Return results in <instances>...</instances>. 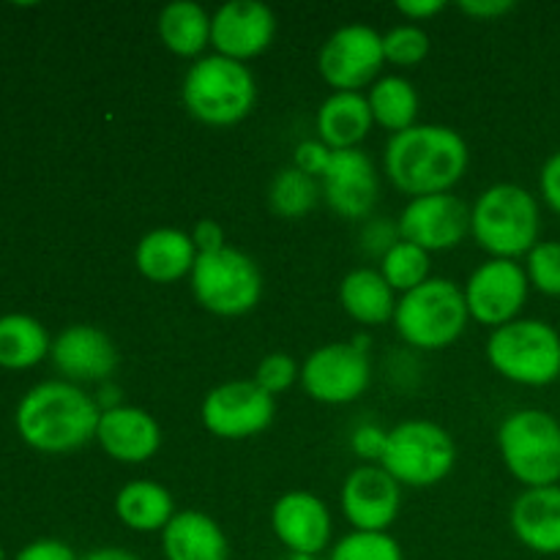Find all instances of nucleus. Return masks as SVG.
Returning a JSON list of instances; mask_svg holds the SVG:
<instances>
[{
    "label": "nucleus",
    "instance_id": "nucleus-37",
    "mask_svg": "<svg viewBox=\"0 0 560 560\" xmlns=\"http://www.w3.org/2000/svg\"><path fill=\"white\" fill-rule=\"evenodd\" d=\"M331 153H334L331 148L323 145L317 137H315V140H304L299 148H295L293 167L304 170L306 175H312V178L320 180L323 173H326L328 162H331Z\"/></svg>",
    "mask_w": 560,
    "mask_h": 560
},
{
    "label": "nucleus",
    "instance_id": "nucleus-10",
    "mask_svg": "<svg viewBox=\"0 0 560 560\" xmlns=\"http://www.w3.org/2000/svg\"><path fill=\"white\" fill-rule=\"evenodd\" d=\"M383 66V33L364 22H350L334 31L317 55L320 77L328 88H334V93H361V88L381 80Z\"/></svg>",
    "mask_w": 560,
    "mask_h": 560
},
{
    "label": "nucleus",
    "instance_id": "nucleus-15",
    "mask_svg": "<svg viewBox=\"0 0 560 560\" xmlns=\"http://www.w3.org/2000/svg\"><path fill=\"white\" fill-rule=\"evenodd\" d=\"M339 503L353 530L388 534L402 509V485L381 465H359L342 481Z\"/></svg>",
    "mask_w": 560,
    "mask_h": 560
},
{
    "label": "nucleus",
    "instance_id": "nucleus-41",
    "mask_svg": "<svg viewBox=\"0 0 560 560\" xmlns=\"http://www.w3.org/2000/svg\"><path fill=\"white\" fill-rule=\"evenodd\" d=\"M457 9L463 11V14L474 16V20L490 22L509 14V11H514V3L512 0H463V3H457Z\"/></svg>",
    "mask_w": 560,
    "mask_h": 560
},
{
    "label": "nucleus",
    "instance_id": "nucleus-24",
    "mask_svg": "<svg viewBox=\"0 0 560 560\" xmlns=\"http://www.w3.org/2000/svg\"><path fill=\"white\" fill-rule=\"evenodd\" d=\"M375 126L364 93H331L315 118L317 140L331 151H350L366 140Z\"/></svg>",
    "mask_w": 560,
    "mask_h": 560
},
{
    "label": "nucleus",
    "instance_id": "nucleus-38",
    "mask_svg": "<svg viewBox=\"0 0 560 560\" xmlns=\"http://www.w3.org/2000/svg\"><path fill=\"white\" fill-rule=\"evenodd\" d=\"M539 195L550 211L560 217V151L552 153L539 173Z\"/></svg>",
    "mask_w": 560,
    "mask_h": 560
},
{
    "label": "nucleus",
    "instance_id": "nucleus-4",
    "mask_svg": "<svg viewBox=\"0 0 560 560\" xmlns=\"http://www.w3.org/2000/svg\"><path fill=\"white\" fill-rule=\"evenodd\" d=\"M186 113L213 129L241 124L257 104V80L246 63L224 55H202L180 85Z\"/></svg>",
    "mask_w": 560,
    "mask_h": 560
},
{
    "label": "nucleus",
    "instance_id": "nucleus-14",
    "mask_svg": "<svg viewBox=\"0 0 560 560\" xmlns=\"http://www.w3.org/2000/svg\"><path fill=\"white\" fill-rule=\"evenodd\" d=\"M399 238L424 252H448L470 233V208L452 191L413 197L397 219Z\"/></svg>",
    "mask_w": 560,
    "mask_h": 560
},
{
    "label": "nucleus",
    "instance_id": "nucleus-21",
    "mask_svg": "<svg viewBox=\"0 0 560 560\" xmlns=\"http://www.w3.org/2000/svg\"><path fill=\"white\" fill-rule=\"evenodd\" d=\"M514 536L539 556H560V485L523 490L509 514Z\"/></svg>",
    "mask_w": 560,
    "mask_h": 560
},
{
    "label": "nucleus",
    "instance_id": "nucleus-28",
    "mask_svg": "<svg viewBox=\"0 0 560 560\" xmlns=\"http://www.w3.org/2000/svg\"><path fill=\"white\" fill-rule=\"evenodd\" d=\"M366 102H370L375 126L386 129L388 135L410 129L419 118V93L413 82L402 74H383L381 80L372 82Z\"/></svg>",
    "mask_w": 560,
    "mask_h": 560
},
{
    "label": "nucleus",
    "instance_id": "nucleus-20",
    "mask_svg": "<svg viewBox=\"0 0 560 560\" xmlns=\"http://www.w3.org/2000/svg\"><path fill=\"white\" fill-rule=\"evenodd\" d=\"M96 443L115 463L140 465L148 463L162 446V427L145 408L120 402L102 410Z\"/></svg>",
    "mask_w": 560,
    "mask_h": 560
},
{
    "label": "nucleus",
    "instance_id": "nucleus-42",
    "mask_svg": "<svg viewBox=\"0 0 560 560\" xmlns=\"http://www.w3.org/2000/svg\"><path fill=\"white\" fill-rule=\"evenodd\" d=\"M446 9V0H399L397 11L405 16L408 22H424L430 16L441 14Z\"/></svg>",
    "mask_w": 560,
    "mask_h": 560
},
{
    "label": "nucleus",
    "instance_id": "nucleus-12",
    "mask_svg": "<svg viewBox=\"0 0 560 560\" xmlns=\"http://www.w3.org/2000/svg\"><path fill=\"white\" fill-rule=\"evenodd\" d=\"M372 364L355 342H328L312 350L301 366V386L320 405H350L366 394Z\"/></svg>",
    "mask_w": 560,
    "mask_h": 560
},
{
    "label": "nucleus",
    "instance_id": "nucleus-36",
    "mask_svg": "<svg viewBox=\"0 0 560 560\" xmlns=\"http://www.w3.org/2000/svg\"><path fill=\"white\" fill-rule=\"evenodd\" d=\"M386 446L388 430H383L381 424H361L350 435V448H353L355 457L366 459V465H381Z\"/></svg>",
    "mask_w": 560,
    "mask_h": 560
},
{
    "label": "nucleus",
    "instance_id": "nucleus-35",
    "mask_svg": "<svg viewBox=\"0 0 560 560\" xmlns=\"http://www.w3.org/2000/svg\"><path fill=\"white\" fill-rule=\"evenodd\" d=\"M252 381H255L262 392L271 394V397H279V394H284L288 388H293L295 381H301V366L295 364L293 355L268 353L266 359L257 364Z\"/></svg>",
    "mask_w": 560,
    "mask_h": 560
},
{
    "label": "nucleus",
    "instance_id": "nucleus-39",
    "mask_svg": "<svg viewBox=\"0 0 560 560\" xmlns=\"http://www.w3.org/2000/svg\"><path fill=\"white\" fill-rule=\"evenodd\" d=\"M14 560H77L74 550L60 539H38L33 545L22 547Z\"/></svg>",
    "mask_w": 560,
    "mask_h": 560
},
{
    "label": "nucleus",
    "instance_id": "nucleus-9",
    "mask_svg": "<svg viewBox=\"0 0 560 560\" xmlns=\"http://www.w3.org/2000/svg\"><path fill=\"white\" fill-rule=\"evenodd\" d=\"M189 284L197 304L217 317L249 315L262 299L260 266L233 246L197 257Z\"/></svg>",
    "mask_w": 560,
    "mask_h": 560
},
{
    "label": "nucleus",
    "instance_id": "nucleus-31",
    "mask_svg": "<svg viewBox=\"0 0 560 560\" xmlns=\"http://www.w3.org/2000/svg\"><path fill=\"white\" fill-rule=\"evenodd\" d=\"M377 271L383 273L388 284H392L394 293H410L419 284H424L430 279V252L419 249L410 241L399 238L386 255L381 257V268Z\"/></svg>",
    "mask_w": 560,
    "mask_h": 560
},
{
    "label": "nucleus",
    "instance_id": "nucleus-18",
    "mask_svg": "<svg viewBox=\"0 0 560 560\" xmlns=\"http://www.w3.org/2000/svg\"><path fill=\"white\" fill-rule=\"evenodd\" d=\"M271 530L290 556L315 558L331 545V512L315 492H284L271 509Z\"/></svg>",
    "mask_w": 560,
    "mask_h": 560
},
{
    "label": "nucleus",
    "instance_id": "nucleus-3",
    "mask_svg": "<svg viewBox=\"0 0 560 560\" xmlns=\"http://www.w3.org/2000/svg\"><path fill=\"white\" fill-rule=\"evenodd\" d=\"M470 235L495 260L528 257L541 241L539 200L525 186L492 184L470 208Z\"/></svg>",
    "mask_w": 560,
    "mask_h": 560
},
{
    "label": "nucleus",
    "instance_id": "nucleus-13",
    "mask_svg": "<svg viewBox=\"0 0 560 560\" xmlns=\"http://www.w3.org/2000/svg\"><path fill=\"white\" fill-rule=\"evenodd\" d=\"M463 293L470 320L495 331V328L517 320L525 301H528L530 282L520 260L490 257L470 273Z\"/></svg>",
    "mask_w": 560,
    "mask_h": 560
},
{
    "label": "nucleus",
    "instance_id": "nucleus-32",
    "mask_svg": "<svg viewBox=\"0 0 560 560\" xmlns=\"http://www.w3.org/2000/svg\"><path fill=\"white\" fill-rule=\"evenodd\" d=\"M328 560H405L402 547L392 534L350 530L328 552Z\"/></svg>",
    "mask_w": 560,
    "mask_h": 560
},
{
    "label": "nucleus",
    "instance_id": "nucleus-30",
    "mask_svg": "<svg viewBox=\"0 0 560 560\" xmlns=\"http://www.w3.org/2000/svg\"><path fill=\"white\" fill-rule=\"evenodd\" d=\"M320 180L299 167H284L268 186V206L279 219H304L320 202Z\"/></svg>",
    "mask_w": 560,
    "mask_h": 560
},
{
    "label": "nucleus",
    "instance_id": "nucleus-40",
    "mask_svg": "<svg viewBox=\"0 0 560 560\" xmlns=\"http://www.w3.org/2000/svg\"><path fill=\"white\" fill-rule=\"evenodd\" d=\"M191 241H195L200 255H211V252H219L228 246L224 244V230L219 228L213 219H200V222L191 228Z\"/></svg>",
    "mask_w": 560,
    "mask_h": 560
},
{
    "label": "nucleus",
    "instance_id": "nucleus-6",
    "mask_svg": "<svg viewBox=\"0 0 560 560\" xmlns=\"http://www.w3.org/2000/svg\"><path fill=\"white\" fill-rule=\"evenodd\" d=\"M492 370L517 386L541 388L560 381V334L539 317H517L487 339Z\"/></svg>",
    "mask_w": 560,
    "mask_h": 560
},
{
    "label": "nucleus",
    "instance_id": "nucleus-16",
    "mask_svg": "<svg viewBox=\"0 0 560 560\" xmlns=\"http://www.w3.org/2000/svg\"><path fill=\"white\" fill-rule=\"evenodd\" d=\"M277 36V14L260 0H228L211 14V47L246 63L260 58Z\"/></svg>",
    "mask_w": 560,
    "mask_h": 560
},
{
    "label": "nucleus",
    "instance_id": "nucleus-43",
    "mask_svg": "<svg viewBox=\"0 0 560 560\" xmlns=\"http://www.w3.org/2000/svg\"><path fill=\"white\" fill-rule=\"evenodd\" d=\"M80 560H140L135 552L124 550V547H98V550L88 552L85 558Z\"/></svg>",
    "mask_w": 560,
    "mask_h": 560
},
{
    "label": "nucleus",
    "instance_id": "nucleus-11",
    "mask_svg": "<svg viewBox=\"0 0 560 560\" xmlns=\"http://www.w3.org/2000/svg\"><path fill=\"white\" fill-rule=\"evenodd\" d=\"M202 427L219 441H246L277 419V397L262 392L255 381H228L213 386L200 405Z\"/></svg>",
    "mask_w": 560,
    "mask_h": 560
},
{
    "label": "nucleus",
    "instance_id": "nucleus-7",
    "mask_svg": "<svg viewBox=\"0 0 560 560\" xmlns=\"http://www.w3.org/2000/svg\"><path fill=\"white\" fill-rule=\"evenodd\" d=\"M498 452L525 490L560 485V421L547 410L509 413L498 427Z\"/></svg>",
    "mask_w": 560,
    "mask_h": 560
},
{
    "label": "nucleus",
    "instance_id": "nucleus-5",
    "mask_svg": "<svg viewBox=\"0 0 560 560\" xmlns=\"http://www.w3.org/2000/svg\"><path fill=\"white\" fill-rule=\"evenodd\" d=\"M468 304L457 282L430 277L424 284L397 301L394 328L405 345L416 350H443L468 328Z\"/></svg>",
    "mask_w": 560,
    "mask_h": 560
},
{
    "label": "nucleus",
    "instance_id": "nucleus-23",
    "mask_svg": "<svg viewBox=\"0 0 560 560\" xmlns=\"http://www.w3.org/2000/svg\"><path fill=\"white\" fill-rule=\"evenodd\" d=\"M162 552L164 560H230V541L211 514L186 509L162 530Z\"/></svg>",
    "mask_w": 560,
    "mask_h": 560
},
{
    "label": "nucleus",
    "instance_id": "nucleus-17",
    "mask_svg": "<svg viewBox=\"0 0 560 560\" xmlns=\"http://www.w3.org/2000/svg\"><path fill=\"white\" fill-rule=\"evenodd\" d=\"M320 191L337 217L350 219V222L370 217L381 197V178H377L370 153L361 148L334 151L320 178Z\"/></svg>",
    "mask_w": 560,
    "mask_h": 560
},
{
    "label": "nucleus",
    "instance_id": "nucleus-19",
    "mask_svg": "<svg viewBox=\"0 0 560 560\" xmlns=\"http://www.w3.org/2000/svg\"><path fill=\"white\" fill-rule=\"evenodd\" d=\"M52 364L69 383H102L118 366V350L113 339L96 326H69L49 348Z\"/></svg>",
    "mask_w": 560,
    "mask_h": 560
},
{
    "label": "nucleus",
    "instance_id": "nucleus-27",
    "mask_svg": "<svg viewBox=\"0 0 560 560\" xmlns=\"http://www.w3.org/2000/svg\"><path fill=\"white\" fill-rule=\"evenodd\" d=\"M159 38L178 58H202L211 47V14L195 0H175L159 11Z\"/></svg>",
    "mask_w": 560,
    "mask_h": 560
},
{
    "label": "nucleus",
    "instance_id": "nucleus-1",
    "mask_svg": "<svg viewBox=\"0 0 560 560\" xmlns=\"http://www.w3.org/2000/svg\"><path fill=\"white\" fill-rule=\"evenodd\" d=\"M468 164L465 137L443 124L410 126L388 137L383 151V173L410 200L452 191L465 178Z\"/></svg>",
    "mask_w": 560,
    "mask_h": 560
},
{
    "label": "nucleus",
    "instance_id": "nucleus-25",
    "mask_svg": "<svg viewBox=\"0 0 560 560\" xmlns=\"http://www.w3.org/2000/svg\"><path fill=\"white\" fill-rule=\"evenodd\" d=\"M397 301V293L377 268H353L339 284V304L359 326H383L394 320Z\"/></svg>",
    "mask_w": 560,
    "mask_h": 560
},
{
    "label": "nucleus",
    "instance_id": "nucleus-29",
    "mask_svg": "<svg viewBox=\"0 0 560 560\" xmlns=\"http://www.w3.org/2000/svg\"><path fill=\"white\" fill-rule=\"evenodd\" d=\"M52 342L47 328L31 315L0 317V366L3 370H27L49 353Z\"/></svg>",
    "mask_w": 560,
    "mask_h": 560
},
{
    "label": "nucleus",
    "instance_id": "nucleus-22",
    "mask_svg": "<svg viewBox=\"0 0 560 560\" xmlns=\"http://www.w3.org/2000/svg\"><path fill=\"white\" fill-rule=\"evenodd\" d=\"M197 252L191 233L178 228H156L137 241L135 266L148 282L173 284L180 282L195 268Z\"/></svg>",
    "mask_w": 560,
    "mask_h": 560
},
{
    "label": "nucleus",
    "instance_id": "nucleus-8",
    "mask_svg": "<svg viewBox=\"0 0 560 560\" xmlns=\"http://www.w3.org/2000/svg\"><path fill=\"white\" fill-rule=\"evenodd\" d=\"M457 465V443L441 424L410 419L388 430L381 468L402 487L427 490L446 479Z\"/></svg>",
    "mask_w": 560,
    "mask_h": 560
},
{
    "label": "nucleus",
    "instance_id": "nucleus-33",
    "mask_svg": "<svg viewBox=\"0 0 560 560\" xmlns=\"http://www.w3.org/2000/svg\"><path fill=\"white\" fill-rule=\"evenodd\" d=\"M430 36L421 25L405 22V25L392 27L383 33V52H386V63L397 66V69H416L421 60L430 55Z\"/></svg>",
    "mask_w": 560,
    "mask_h": 560
},
{
    "label": "nucleus",
    "instance_id": "nucleus-2",
    "mask_svg": "<svg viewBox=\"0 0 560 560\" xmlns=\"http://www.w3.org/2000/svg\"><path fill=\"white\" fill-rule=\"evenodd\" d=\"M102 405L69 381L33 386L16 408V430L31 448L44 454L77 452L96 441Z\"/></svg>",
    "mask_w": 560,
    "mask_h": 560
},
{
    "label": "nucleus",
    "instance_id": "nucleus-26",
    "mask_svg": "<svg viewBox=\"0 0 560 560\" xmlns=\"http://www.w3.org/2000/svg\"><path fill=\"white\" fill-rule=\"evenodd\" d=\"M115 514L120 523L137 534H162L175 517V498L164 485L151 479H135L115 495Z\"/></svg>",
    "mask_w": 560,
    "mask_h": 560
},
{
    "label": "nucleus",
    "instance_id": "nucleus-34",
    "mask_svg": "<svg viewBox=\"0 0 560 560\" xmlns=\"http://www.w3.org/2000/svg\"><path fill=\"white\" fill-rule=\"evenodd\" d=\"M530 288L560 299V241H539L523 262Z\"/></svg>",
    "mask_w": 560,
    "mask_h": 560
},
{
    "label": "nucleus",
    "instance_id": "nucleus-44",
    "mask_svg": "<svg viewBox=\"0 0 560 560\" xmlns=\"http://www.w3.org/2000/svg\"><path fill=\"white\" fill-rule=\"evenodd\" d=\"M558 383H560V381H558Z\"/></svg>",
    "mask_w": 560,
    "mask_h": 560
}]
</instances>
